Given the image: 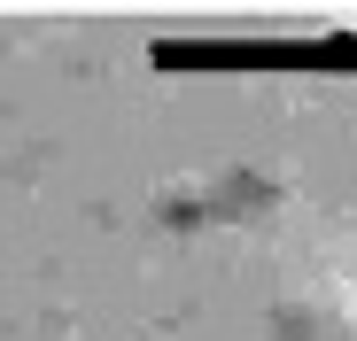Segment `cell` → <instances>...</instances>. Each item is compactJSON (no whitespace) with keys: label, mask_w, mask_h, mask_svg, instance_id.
I'll return each mask as SVG.
<instances>
[{"label":"cell","mask_w":357,"mask_h":341,"mask_svg":"<svg viewBox=\"0 0 357 341\" xmlns=\"http://www.w3.org/2000/svg\"><path fill=\"white\" fill-rule=\"evenodd\" d=\"M349 78H357V39H349Z\"/></svg>","instance_id":"1"}]
</instances>
